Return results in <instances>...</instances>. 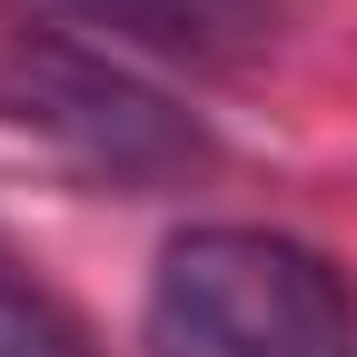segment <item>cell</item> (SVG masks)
Wrapping results in <instances>:
<instances>
[{
    "instance_id": "1",
    "label": "cell",
    "mask_w": 357,
    "mask_h": 357,
    "mask_svg": "<svg viewBox=\"0 0 357 357\" xmlns=\"http://www.w3.org/2000/svg\"><path fill=\"white\" fill-rule=\"evenodd\" d=\"M139 337L149 357H357V298L307 238L208 218L159 248Z\"/></svg>"
},
{
    "instance_id": "2",
    "label": "cell",
    "mask_w": 357,
    "mask_h": 357,
    "mask_svg": "<svg viewBox=\"0 0 357 357\" xmlns=\"http://www.w3.org/2000/svg\"><path fill=\"white\" fill-rule=\"evenodd\" d=\"M0 129H20V139L60 149L100 178H129V189L208 169V129L189 100H169L109 40L40 20V10H10V0H0Z\"/></svg>"
},
{
    "instance_id": "3",
    "label": "cell",
    "mask_w": 357,
    "mask_h": 357,
    "mask_svg": "<svg viewBox=\"0 0 357 357\" xmlns=\"http://www.w3.org/2000/svg\"><path fill=\"white\" fill-rule=\"evenodd\" d=\"M10 10H40V20H70V30H109V40H139V50H169V60H258L278 40L288 0H10Z\"/></svg>"
},
{
    "instance_id": "4",
    "label": "cell",
    "mask_w": 357,
    "mask_h": 357,
    "mask_svg": "<svg viewBox=\"0 0 357 357\" xmlns=\"http://www.w3.org/2000/svg\"><path fill=\"white\" fill-rule=\"evenodd\" d=\"M0 357H100L89 318L10 248H0Z\"/></svg>"
}]
</instances>
